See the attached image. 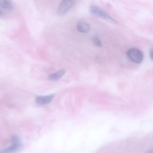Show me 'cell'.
<instances>
[{"instance_id": "5", "label": "cell", "mask_w": 153, "mask_h": 153, "mask_svg": "<svg viewBox=\"0 0 153 153\" xmlns=\"http://www.w3.org/2000/svg\"><path fill=\"white\" fill-rule=\"evenodd\" d=\"M54 96H55L54 95L38 96L36 99V102L38 105H47L50 104L51 102L53 100Z\"/></svg>"}, {"instance_id": "2", "label": "cell", "mask_w": 153, "mask_h": 153, "mask_svg": "<svg viewBox=\"0 0 153 153\" xmlns=\"http://www.w3.org/2000/svg\"><path fill=\"white\" fill-rule=\"evenodd\" d=\"M90 11L92 14L100 17V18H103L108 21H110L112 23H116L117 22L115 21V19H114L112 18L103 9H102L99 7H97L95 5H92L90 7Z\"/></svg>"}, {"instance_id": "12", "label": "cell", "mask_w": 153, "mask_h": 153, "mask_svg": "<svg viewBox=\"0 0 153 153\" xmlns=\"http://www.w3.org/2000/svg\"><path fill=\"white\" fill-rule=\"evenodd\" d=\"M148 152H149V153H153V149H151V150H149Z\"/></svg>"}, {"instance_id": "1", "label": "cell", "mask_w": 153, "mask_h": 153, "mask_svg": "<svg viewBox=\"0 0 153 153\" xmlns=\"http://www.w3.org/2000/svg\"><path fill=\"white\" fill-rule=\"evenodd\" d=\"M12 145L0 151V153H14L20 151L23 149V145L20 142L18 136H13L11 138Z\"/></svg>"}, {"instance_id": "3", "label": "cell", "mask_w": 153, "mask_h": 153, "mask_svg": "<svg viewBox=\"0 0 153 153\" xmlns=\"http://www.w3.org/2000/svg\"><path fill=\"white\" fill-rule=\"evenodd\" d=\"M127 56L129 59L137 63H141L144 59V55L141 51L138 48H130L127 52Z\"/></svg>"}, {"instance_id": "11", "label": "cell", "mask_w": 153, "mask_h": 153, "mask_svg": "<svg viewBox=\"0 0 153 153\" xmlns=\"http://www.w3.org/2000/svg\"><path fill=\"white\" fill-rule=\"evenodd\" d=\"M3 15H4V12H3V11L1 9H0V17L3 16Z\"/></svg>"}, {"instance_id": "4", "label": "cell", "mask_w": 153, "mask_h": 153, "mask_svg": "<svg viewBox=\"0 0 153 153\" xmlns=\"http://www.w3.org/2000/svg\"><path fill=\"white\" fill-rule=\"evenodd\" d=\"M75 4V1L72 0H64L62 1L58 9V13L59 15L66 14L70 9H71Z\"/></svg>"}, {"instance_id": "13", "label": "cell", "mask_w": 153, "mask_h": 153, "mask_svg": "<svg viewBox=\"0 0 153 153\" xmlns=\"http://www.w3.org/2000/svg\"><path fill=\"white\" fill-rule=\"evenodd\" d=\"M146 153H149V152H148V151H147Z\"/></svg>"}, {"instance_id": "10", "label": "cell", "mask_w": 153, "mask_h": 153, "mask_svg": "<svg viewBox=\"0 0 153 153\" xmlns=\"http://www.w3.org/2000/svg\"><path fill=\"white\" fill-rule=\"evenodd\" d=\"M150 58L153 60V50H152L150 52Z\"/></svg>"}, {"instance_id": "7", "label": "cell", "mask_w": 153, "mask_h": 153, "mask_svg": "<svg viewBox=\"0 0 153 153\" xmlns=\"http://www.w3.org/2000/svg\"><path fill=\"white\" fill-rule=\"evenodd\" d=\"M13 8V4L9 1L7 0H0V9L3 11H9L11 10Z\"/></svg>"}, {"instance_id": "6", "label": "cell", "mask_w": 153, "mask_h": 153, "mask_svg": "<svg viewBox=\"0 0 153 153\" xmlns=\"http://www.w3.org/2000/svg\"><path fill=\"white\" fill-rule=\"evenodd\" d=\"M77 29L81 33H87L90 31V26L85 21H80L77 25Z\"/></svg>"}, {"instance_id": "9", "label": "cell", "mask_w": 153, "mask_h": 153, "mask_svg": "<svg viewBox=\"0 0 153 153\" xmlns=\"http://www.w3.org/2000/svg\"><path fill=\"white\" fill-rule=\"evenodd\" d=\"M92 41H93V44L97 47H101L102 46L100 40L97 36H95L92 38Z\"/></svg>"}, {"instance_id": "8", "label": "cell", "mask_w": 153, "mask_h": 153, "mask_svg": "<svg viewBox=\"0 0 153 153\" xmlns=\"http://www.w3.org/2000/svg\"><path fill=\"white\" fill-rule=\"evenodd\" d=\"M65 73V70H59V71H57L55 73L50 74L48 76V78L50 80L56 81V80L60 79L63 76Z\"/></svg>"}]
</instances>
